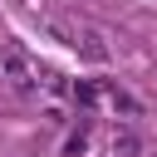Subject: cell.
Returning <instances> with one entry per match:
<instances>
[{"mask_svg": "<svg viewBox=\"0 0 157 157\" xmlns=\"http://www.w3.org/2000/svg\"><path fill=\"white\" fill-rule=\"evenodd\" d=\"M128 152H137V137H132V128L113 132V157H128Z\"/></svg>", "mask_w": 157, "mask_h": 157, "instance_id": "obj_2", "label": "cell"}, {"mask_svg": "<svg viewBox=\"0 0 157 157\" xmlns=\"http://www.w3.org/2000/svg\"><path fill=\"white\" fill-rule=\"evenodd\" d=\"M0 64H5V74H10V83L15 88H34V74H29V64H25V54L20 49H0Z\"/></svg>", "mask_w": 157, "mask_h": 157, "instance_id": "obj_1", "label": "cell"}]
</instances>
